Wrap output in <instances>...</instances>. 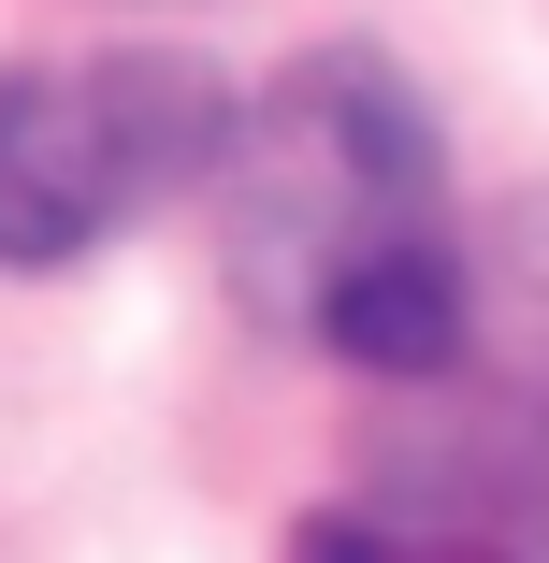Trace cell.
<instances>
[{
  "label": "cell",
  "mask_w": 549,
  "mask_h": 563,
  "mask_svg": "<svg viewBox=\"0 0 549 563\" xmlns=\"http://www.w3.org/2000/svg\"><path fill=\"white\" fill-rule=\"evenodd\" d=\"M217 202H232L246 303H275L304 332H318V303L362 261L449 232V217H433V117L391 87V58H304L261 117H232Z\"/></svg>",
  "instance_id": "6da1fadb"
},
{
  "label": "cell",
  "mask_w": 549,
  "mask_h": 563,
  "mask_svg": "<svg viewBox=\"0 0 549 563\" xmlns=\"http://www.w3.org/2000/svg\"><path fill=\"white\" fill-rule=\"evenodd\" d=\"M232 101L202 58H30L0 73V275L87 261L174 188H217Z\"/></svg>",
  "instance_id": "7a4b0ae2"
},
{
  "label": "cell",
  "mask_w": 549,
  "mask_h": 563,
  "mask_svg": "<svg viewBox=\"0 0 549 563\" xmlns=\"http://www.w3.org/2000/svg\"><path fill=\"white\" fill-rule=\"evenodd\" d=\"M463 332H477V289H463V246H449V232L362 261L333 303H318V347L362 362V376H449V362H463Z\"/></svg>",
  "instance_id": "3957f363"
},
{
  "label": "cell",
  "mask_w": 549,
  "mask_h": 563,
  "mask_svg": "<svg viewBox=\"0 0 549 563\" xmlns=\"http://www.w3.org/2000/svg\"><path fill=\"white\" fill-rule=\"evenodd\" d=\"M289 563H405V549H391L376 520H304V549H289Z\"/></svg>",
  "instance_id": "277c9868"
}]
</instances>
